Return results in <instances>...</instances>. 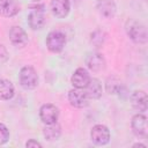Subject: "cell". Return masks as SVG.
<instances>
[{
  "label": "cell",
  "instance_id": "6da1fadb",
  "mask_svg": "<svg viewBox=\"0 0 148 148\" xmlns=\"http://www.w3.org/2000/svg\"><path fill=\"white\" fill-rule=\"evenodd\" d=\"M126 34L127 36L138 44H145L147 42V30L146 27L135 20H128L126 22Z\"/></svg>",
  "mask_w": 148,
  "mask_h": 148
},
{
  "label": "cell",
  "instance_id": "7a4b0ae2",
  "mask_svg": "<svg viewBox=\"0 0 148 148\" xmlns=\"http://www.w3.org/2000/svg\"><path fill=\"white\" fill-rule=\"evenodd\" d=\"M20 83L27 90L36 88L38 84V75L36 71L30 66L22 67L20 71Z\"/></svg>",
  "mask_w": 148,
  "mask_h": 148
},
{
  "label": "cell",
  "instance_id": "3957f363",
  "mask_svg": "<svg viewBox=\"0 0 148 148\" xmlns=\"http://www.w3.org/2000/svg\"><path fill=\"white\" fill-rule=\"evenodd\" d=\"M65 44H66V36L61 31H58V30L51 31L46 37V46L49 51L53 53L60 52L64 49Z\"/></svg>",
  "mask_w": 148,
  "mask_h": 148
},
{
  "label": "cell",
  "instance_id": "277c9868",
  "mask_svg": "<svg viewBox=\"0 0 148 148\" xmlns=\"http://www.w3.org/2000/svg\"><path fill=\"white\" fill-rule=\"evenodd\" d=\"M28 23L31 29L37 30L44 27L45 24V12L44 6H35L31 7L30 13L28 15Z\"/></svg>",
  "mask_w": 148,
  "mask_h": 148
},
{
  "label": "cell",
  "instance_id": "5b68a950",
  "mask_svg": "<svg viewBox=\"0 0 148 148\" xmlns=\"http://www.w3.org/2000/svg\"><path fill=\"white\" fill-rule=\"evenodd\" d=\"M91 141L97 146H104L110 141V131L106 126L97 124L91 128L90 132Z\"/></svg>",
  "mask_w": 148,
  "mask_h": 148
},
{
  "label": "cell",
  "instance_id": "8992f818",
  "mask_svg": "<svg viewBox=\"0 0 148 148\" xmlns=\"http://www.w3.org/2000/svg\"><path fill=\"white\" fill-rule=\"evenodd\" d=\"M132 131L138 138H147L148 135V130H147V118L143 114H135L132 118L131 121Z\"/></svg>",
  "mask_w": 148,
  "mask_h": 148
},
{
  "label": "cell",
  "instance_id": "52a82bcc",
  "mask_svg": "<svg viewBox=\"0 0 148 148\" xmlns=\"http://www.w3.org/2000/svg\"><path fill=\"white\" fill-rule=\"evenodd\" d=\"M39 117L44 124L56 123L59 117V109L53 104H44L39 109Z\"/></svg>",
  "mask_w": 148,
  "mask_h": 148
},
{
  "label": "cell",
  "instance_id": "ba28073f",
  "mask_svg": "<svg viewBox=\"0 0 148 148\" xmlns=\"http://www.w3.org/2000/svg\"><path fill=\"white\" fill-rule=\"evenodd\" d=\"M68 101L74 108H77V109H82L88 105V96L86 91L79 88L72 89L68 92Z\"/></svg>",
  "mask_w": 148,
  "mask_h": 148
},
{
  "label": "cell",
  "instance_id": "9c48e42d",
  "mask_svg": "<svg viewBox=\"0 0 148 148\" xmlns=\"http://www.w3.org/2000/svg\"><path fill=\"white\" fill-rule=\"evenodd\" d=\"M9 39L14 46L24 47L28 44V35L21 27H13L9 30Z\"/></svg>",
  "mask_w": 148,
  "mask_h": 148
},
{
  "label": "cell",
  "instance_id": "30bf717a",
  "mask_svg": "<svg viewBox=\"0 0 148 148\" xmlns=\"http://www.w3.org/2000/svg\"><path fill=\"white\" fill-rule=\"evenodd\" d=\"M90 79H91V77H90L89 73L87 72V69L80 67V68H77V69L73 73L71 81H72V84H73L75 88L84 89V88L87 87V84L89 83Z\"/></svg>",
  "mask_w": 148,
  "mask_h": 148
},
{
  "label": "cell",
  "instance_id": "8fae6325",
  "mask_svg": "<svg viewBox=\"0 0 148 148\" xmlns=\"http://www.w3.org/2000/svg\"><path fill=\"white\" fill-rule=\"evenodd\" d=\"M71 10V3L68 0H52L51 12L58 18H64L68 15Z\"/></svg>",
  "mask_w": 148,
  "mask_h": 148
},
{
  "label": "cell",
  "instance_id": "7c38bea8",
  "mask_svg": "<svg viewBox=\"0 0 148 148\" xmlns=\"http://www.w3.org/2000/svg\"><path fill=\"white\" fill-rule=\"evenodd\" d=\"M86 65L92 72H101L105 68V59L101 53H90L86 57Z\"/></svg>",
  "mask_w": 148,
  "mask_h": 148
},
{
  "label": "cell",
  "instance_id": "4fadbf2b",
  "mask_svg": "<svg viewBox=\"0 0 148 148\" xmlns=\"http://www.w3.org/2000/svg\"><path fill=\"white\" fill-rule=\"evenodd\" d=\"M20 12L17 0H0V15L5 17L15 16Z\"/></svg>",
  "mask_w": 148,
  "mask_h": 148
},
{
  "label": "cell",
  "instance_id": "5bb4252c",
  "mask_svg": "<svg viewBox=\"0 0 148 148\" xmlns=\"http://www.w3.org/2000/svg\"><path fill=\"white\" fill-rule=\"evenodd\" d=\"M132 106L138 111H146L147 110V94L142 90H135L132 92L130 97Z\"/></svg>",
  "mask_w": 148,
  "mask_h": 148
},
{
  "label": "cell",
  "instance_id": "9a60e30c",
  "mask_svg": "<svg viewBox=\"0 0 148 148\" xmlns=\"http://www.w3.org/2000/svg\"><path fill=\"white\" fill-rule=\"evenodd\" d=\"M97 9L99 14L106 18H111L114 16L117 7L113 0H98L97 1Z\"/></svg>",
  "mask_w": 148,
  "mask_h": 148
},
{
  "label": "cell",
  "instance_id": "2e32d148",
  "mask_svg": "<svg viewBox=\"0 0 148 148\" xmlns=\"http://www.w3.org/2000/svg\"><path fill=\"white\" fill-rule=\"evenodd\" d=\"M86 94L88 98L97 99L102 96V84L97 79H90L89 83L86 87Z\"/></svg>",
  "mask_w": 148,
  "mask_h": 148
},
{
  "label": "cell",
  "instance_id": "e0dca14e",
  "mask_svg": "<svg viewBox=\"0 0 148 148\" xmlns=\"http://www.w3.org/2000/svg\"><path fill=\"white\" fill-rule=\"evenodd\" d=\"M14 96V86L9 80L0 79V99L8 101Z\"/></svg>",
  "mask_w": 148,
  "mask_h": 148
},
{
  "label": "cell",
  "instance_id": "ac0fdd59",
  "mask_svg": "<svg viewBox=\"0 0 148 148\" xmlns=\"http://www.w3.org/2000/svg\"><path fill=\"white\" fill-rule=\"evenodd\" d=\"M43 134H44L46 140H50V141L57 140L61 134L60 125L57 121L52 123V124H46V127L43 130Z\"/></svg>",
  "mask_w": 148,
  "mask_h": 148
},
{
  "label": "cell",
  "instance_id": "d6986e66",
  "mask_svg": "<svg viewBox=\"0 0 148 148\" xmlns=\"http://www.w3.org/2000/svg\"><path fill=\"white\" fill-rule=\"evenodd\" d=\"M105 88H106V91L109 94H118L121 90V82L116 76H110L106 80Z\"/></svg>",
  "mask_w": 148,
  "mask_h": 148
},
{
  "label": "cell",
  "instance_id": "ffe728a7",
  "mask_svg": "<svg viewBox=\"0 0 148 148\" xmlns=\"http://www.w3.org/2000/svg\"><path fill=\"white\" fill-rule=\"evenodd\" d=\"M104 39H105V34L101 30H95L90 36V40L96 47L102 46L104 43Z\"/></svg>",
  "mask_w": 148,
  "mask_h": 148
},
{
  "label": "cell",
  "instance_id": "44dd1931",
  "mask_svg": "<svg viewBox=\"0 0 148 148\" xmlns=\"http://www.w3.org/2000/svg\"><path fill=\"white\" fill-rule=\"evenodd\" d=\"M8 140H9V131L3 124H0V145L6 143Z\"/></svg>",
  "mask_w": 148,
  "mask_h": 148
},
{
  "label": "cell",
  "instance_id": "7402d4cb",
  "mask_svg": "<svg viewBox=\"0 0 148 148\" xmlns=\"http://www.w3.org/2000/svg\"><path fill=\"white\" fill-rule=\"evenodd\" d=\"M7 59H8L7 49L2 44H0V62H5V61H7Z\"/></svg>",
  "mask_w": 148,
  "mask_h": 148
},
{
  "label": "cell",
  "instance_id": "603a6c76",
  "mask_svg": "<svg viewBox=\"0 0 148 148\" xmlns=\"http://www.w3.org/2000/svg\"><path fill=\"white\" fill-rule=\"evenodd\" d=\"M25 147H28V148H31V147L37 148V147H42V145H40L38 141H36V140H34V139H30L29 141H27Z\"/></svg>",
  "mask_w": 148,
  "mask_h": 148
},
{
  "label": "cell",
  "instance_id": "cb8c5ba5",
  "mask_svg": "<svg viewBox=\"0 0 148 148\" xmlns=\"http://www.w3.org/2000/svg\"><path fill=\"white\" fill-rule=\"evenodd\" d=\"M133 147H142V148H146V145H142V143H135V145H133Z\"/></svg>",
  "mask_w": 148,
  "mask_h": 148
},
{
  "label": "cell",
  "instance_id": "d4e9b609",
  "mask_svg": "<svg viewBox=\"0 0 148 148\" xmlns=\"http://www.w3.org/2000/svg\"><path fill=\"white\" fill-rule=\"evenodd\" d=\"M32 1H39V0H32Z\"/></svg>",
  "mask_w": 148,
  "mask_h": 148
}]
</instances>
